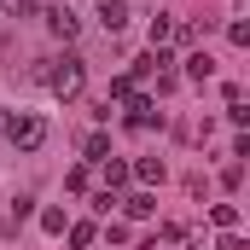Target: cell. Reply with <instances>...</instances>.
Masks as SVG:
<instances>
[{"label": "cell", "mask_w": 250, "mask_h": 250, "mask_svg": "<svg viewBox=\"0 0 250 250\" xmlns=\"http://www.w3.org/2000/svg\"><path fill=\"white\" fill-rule=\"evenodd\" d=\"M41 82H47V93L53 99H82V87H87V64L76 59V53H64V59H47L41 64Z\"/></svg>", "instance_id": "obj_1"}, {"label": "cell", "mask_w": 250, "mask_h": 250, "mask_svg": "<svg viewBox=\"0 0 250 250\" xmlns=\"http://www.w3.org/2000/svg\"><path fill=\"white\" fill-rule=\"evenodd\" d=\"M0 134L12 140V151L29 157V151L47 146V117H35V111H6V117H0Z\"/></svg>", "instance_id": "obj_2"}, {"label": "cell", "mask_w": 250, "mask_h": 250, "mask_svg": "<svg viewBox=\"0 0 250 250\" xmlns=\"http://www.w3.org/2000/svg\"><path fill=\"white\" fill-rule=\"evenodd\" d=\"M47 29H53L59 41H76V35H82V18H76L70 0H53V6H47Z\"/></svg>", "instance_id": "obj_3"}, {"label": "cell", "mask_w": 250, "mask_h": 250, "mask_svg": "<svg viewBox=\"0 0 250 250\" xmlns=\"http://www.w3.org/2000/svg\"><path fill=\"white\" fill-rule=\"evenodd\" d=\"M123 105H128V128H151V123H163V111L151 105V93H128Z\"/></svg>", "instance_id": "obj_4"}, {"label": "cell", "mask_w": 250, "mask_h": 250, "mask_svg": "<svg viewBox=\"0 0 250 250\" xmlns=\"http://www.w3.org/2000/svg\"><path fill=\"white\" fill-rule=\"evenodd\" d=\"M128 175L151 192V187H163V175H169V169H163V157H140V163H128Z\"/></svg>", "instance_id": "obj_5"}, {"label": "cell", "mask_w": 250, "mask_h": 250, "mask_svg": "<svg viewBox=\"0 0 250 250\" xmlns=\"http://www.w3.org/2000/svg\"><path fill=\"white\" fill-rule=\"evenodd\" d=\"M123 204V215H134V221H151L157 215V192H134V198H117Z\"/></svg>", "instance_id": "obj_6"}, {"label": "cell", "mask_w": 250, "mask_h": 250, "mask_svg": "<svg viewBox=\"0 0 250 250\" xmlns=\"http://www.w3.org/2000/svg\"><path fill=\"white\" fill-rule=\"evenodd\" d=\"M99 23H105L111 35H123L128 29V0H99Z\"/></svg>", "instance_id": "obj_7"}, {"label": "cell", "mask_w": 250, "mask_h": 250, "mask_svg": "<svg viewBox=\"0 0 250 250\" xmlns=\"http://www.w3.org/2000/svg\"><path fill=\"white\" fill-rule=\"evenodd\" d=\"M209 76H215V59H209L204 47H192L187 53V82H209Z\"/></svg>", "instance_id": "obj_8"}, {"label": "cell", "mask_w": 250, "mask_h": 250, "mask_svg": "<svg viewBox=\"0 0 250 250\" xmlns=\"http://www.w3.org/2000/svg\"><path fill=\"white\" fill-rule=\"evenodd\" d=\"M64 233H70V245H76V250H93V239H99V227H93V221H70Z\"/></svg>", "instance_id": "obj_9"}, {"label": "cell", "mask_w": 250, "mask_h": 250, "mask_svg": "<svg viewBox=\"0 0 250 250\" xmlns=\"http://www.w3.org/2000/svg\"><path fill=\"white\" fill-rule=\"evenodd\" d=\"M82 157H87V163H105V157H111V140H105V134H87V140H82Z\"/></svg>", "instance_id": "obj_10"}, {"label": "cell", "mask_w": 250, "mask_h": 250, "mask_svg": "<svg viewBox=\"0 0 250 250\" xmlns=\"http://www.w3.org/2000/svg\"><path fill=\"white\" fill-rule=\"evenodd\" d=\"M99 169H105V192H117V187H128V163H117V157H105Z\"/></svg>", "instance_id": "obj_11"}, {"label": "cell", "mask_w": 250, "mask_h": 250, "mask_svg": "<svg viewBox=\"0 0 250 250\" xmlns=\"http://www.w3.org/2000/svg\"><path fill=\"white\" fill-rule=\"evenodd\" d=\"M169 41H175V18L157 12V18H151V47H169Z\"/></svg>", "instance_id": "obj_12"}, {"label": "cell", "mask_w": 250, "mask_h": 250, "mask_svg": "<svg viewBox=\"0 0 250 250\" xmlns=\"http://www.w3.org/2000/svg\"><path fill=\"white\" fill-rule=\"evenodd\" d=\"M209 221H215L221 233H233V227H239V204H215V209H209Z\"/></svg>", "instance_id": "obj_13"}, {"label": "cell", "mask_w": 250, "mask_h": 250, "mask_svg": "<svg viewBox=\"0 0 250 250\" xmlns=\"http://www.w3.org/2000/svg\"><path fill=\"white\" fill-rule=\"evenodd\" d=\"M227 41H233V47H250V23H245V18L227 23Z\"/></svg>", "instance_id": "obj_14"}, {"label": "cell", "mask_w": 250, "mask_h": 250, "mask_svg": "<svg viewBox=\"0 0 250 250\" xmlns=\"http://www.w3.org/2000/svg\"><path fill=\"white\" fill-rule=\"evenodd\" d=\"M41 227H47V233H64V227H70V215H64V209H41Z\"/></svg>", "instance_id": "obj_15"}, {"label": "cell", "mask_w": 250, "mask_h": 250, "mask_svg": "<svg viewBox=\"0 0 250 250\" xmlns=\"http://www.w3.org/2000/svg\"><path fill=\"white\" fill-rule=\"evenodd\" d=\"M64 187H70V192H87V163H76V169L64 175Z\"/></svg>", "instance_id": "obj_16"}, {"label": "cell", "mask_w": 250, "mask_h": 250, "mask_svg": "<svg viewBox=\"0 0 250 250\" xmlns=\"http://www.w3.org/2000/svg\"><path fill=\"white\" fill-rule=\"evenodd\" d=\"M128 93H134V82H128V70H123V76H111V99H128ZM111 99H105V105H111Z\"/></svg>", "instance_id": "obj_17"}, {"label": "cell", "mask_w": 250, "mask_h": 250, "mask_svg": "<svg viewBox=\"0 0 250 250\" xmlns=\"http://www.w3.org/2000/svg\"><path fill=\"white\" fill-rule=\"evenodd\" d=\"M215 250H250V245L239 239V233H221V245H215Z\"/></svg>", "instance_id": "obj_18"}, {"label": "cell", "mask_w": 250, "mask_h": 250, "mask_svg": "<svg viewBox=\"0 0 250 250\" xmlns=\"http://www.w3.org/2000/svg\"><path fill=\"white\" fill-rule=\"evenodd\" d=\"M0 6H6V12H12V18H23V12H29V6H35V0H0Z\"/></svg>", "instance_id": "obj_19"}]
</instances>
